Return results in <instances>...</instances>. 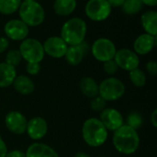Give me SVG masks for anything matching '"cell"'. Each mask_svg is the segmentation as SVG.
Here are the masks:
<instances>
[{
	"label": "cell",
	"instance_id": "1",
	"mask_svg": "<svg viewBox=\"0 0 157 157\" xmlns=\"http://www.w3.org/2000/svg\"><path fill=\"white\" fill-rule=\"evenodd\" d=\"M112 142L114 148L122 155H132L140 146L138 132L133 128L123 124L113 133Z\"/></svg>",
	"mask_w": 157,
	"mask_h": 157
},
{
	"label": "cell",
	"instance_id": "2",
	"mask_svg": "<svg viewBox=\"0 0 157 157\" xmlns=\"http://www.w3.org/2000/svg\"><path fill=\"white\" fill-rule=\"evenodd\" d=\"M108 130L98 118H89L85 121L82 127L84 142L90 147H100L108 139Z\"/></svg>",
	"mask_w": 157,
	"mask_h": 157
},
{
	"label": "cell",
	"instance_id": "3",
	"mask_svg": "<svg viewBox=\"0 0 157 157\" xmlns=\"http://www.w3.org/2000/svg\"><path fill=\"white\" fill-rule=\"evenodd\" d=\"M86 23L81 17H72L65 21L61 29V38L68 46L79 45L85 41Z\"/></svg>",
	"mask_w": 157,
	"mask_h": 157
},
{
	"label": "cell",
	"instance_id": "4",
	"mask_svg": "<svg viewBox=\"0 0 157 157\" xmlns=\"http://www.w3.org/2000/svg\"><path fill=\"white\" fill-rule=\"evenodd\" d=\"M19 19L28 27H37L43 23L45 19V11L43 6L37 1L21 2L18 8Z\"/></svg>",
	"mask_w": 157,
	"mask_h": 157
},
{
	"label": "cell",
	"instance_id": "5",
	"mask_svg": "<svg viewBox=\"0 0 157 157\" xmlns=\"http://www.w3.org/2000/svg\"><path fill=\"white\" fill-rule=\"evenodd\" d=\"M125 93V86L121 80L116 77H108L98 85V96L108 101H117Z\"/></svg>",
	"mask_w": 157,
	"mask_h": 157
},
{
	"label": "cell",
	"instance_id": "6",
	"mask_svg": "<svg viewBox=\"0 0 157 157\" xmlns=\"http://www.w3.org/2000/svg\"><path fill=\"white\" fill-rule=\"evenodd\" d=\"M22 59L27 63H40L45 55L42 43L32 38H26L19 45L18 49Z\"/></svg>",
	"mask_w": 157,
	"mask_h": 157
},
{
	"label": "cell",
	"instance_id": "7",
	"mask_svg": "<svg viewBox=\"0 0 157 157\" xmlns=\"http://www.w3.org/2000/svg\"><path fill=\"white\" fill-rule=\"evenodd\" d=\"M116 52L117 48L114 42L106 38H99L96 40L91 47V52L94 58L102 63L114 59Z\"/></svg>",
	"mask_w": 157,
	"mask_h": 157
},
{
	"label": "cell",
	"instance_id": "8",
	"mask_svg": "<svg viewBox=\"0 0 157 157\" xmlns=\"http://www.w3.org/2000/svg\"><path fill=\"white\" fill-rule=\"evenodd\" d=\"M111 10L108 0H88L85 6L86 17L93 21L106 20L110 16Z\"/></svg>",
	"mask_w": 157,
	"mask_h": 157
},
{
	"label": "cell",
	"instance_id": "9",
	"mask_svg": "<svg viewBox=\"0 0 157 157\" xmlns=\"http://www.w3.org/2000/svg\"><path fill=\"white\" fill-rule=\"evenodd\" d=\"M114 61L118 64L119 68L128 72L138 68L140 64V58L138 54L135 53L132 50L127 48L117 50L114 56Z\"/></svg>",
	"mask_w": 157,
	"mask_h": 157
},
{
	"label": "cell",
	"instance_id": "10",
	"mask_svg": "<svg viewBox=\"0 0 157 157\" xmlns=\"http://www.w3.org/2000/svg\"><path fill=\"white\" fill-rule=\"evenodd\" d=\"M27 119L24 114L17 110L9 111L5 117V125L6 129L17 135H21L26 132Z\"/></svg>",
	"mask_w": 157,
	"mask_h": 157
},
{
	"label": "cell",
	"instance_id": "11",
	"mask_svg": "<svg viewBox=\"0 0 157 157\" xmlns=\"http://www.w3.org/2000/svg\"><path fill=\"white\" fill-rule=\"evenodd\" d=\"M4 31L8 39L12 40L22 41L28 37L29 29L20 19H10L6 23Z\"/></svg>",
	"mask_w": 157,
	"mask_h": 157
},
{
	"label": "cell",
	"instance_id": "12",
	"mask_svg": "<svg viewBox=\"0 0 157 157\" xmlns=\"http://www.w3.org/2000/svg\"><path fill=\"white\" fill-rule=\"evenodd\" d=\"M99 121L104 127L110 132H115L124 124L121 113L113 108H106L100 112Z\"/></svg>",
	"mask_w": 157,
	"mask_h": 157
},
{
	"label": "cell",
	"instance_id": "13",
	"mask_svg": "<svg viewBox=\"0 0 157 157\" xmlns=\"http://www.w3.org/2000/svg\"><path fill=\"white\" fill-rule=\"evenodd\" d=\"M42 46L45 54L56 59L64 57V54L68 48V45L65 43V41L59 36L49 37L42 43Z\"/></svg>",
	"mask_w": 157,
	"mask_h": 157
},
{
	"label": "cell",
	"instance_id": "14",
	"mask_svg": "<svg viewBox=\"0 0 157 157\" xmlns=\"http://www.w3.org/2000/svg\"><path fill=\"white\" fill-rule=\"evenodd\" d=\"M26 132L33 141L41 140L48 132V123L41 117H34L28 121Z\"/></svg>",
	"mask_w": 157,
	"mask_h": 157
},
{
	"label": "cell",
	"instance_id": "15",
	"mask_svg": "<svg viewBox=\"0 0 157 157\" xmlns=\"http://www.w3.org/2000/svg\"><path fill=\"white\" fill-rule=\"evenodd\" d=\"M156 36L148 33L139 35L133 43V52L140 55H146L150 53L156 45Z\"/></svg>",
	"mask_w": 157,
	"mask_h": 157
},
{
	"label": "cell",
	"instance_id": "16",
	"mask_svg": "<svg viewBox=\"0 0 157 157\" xmlns=\"http://www.w3.org/2000/svg\"><path fill=\"white\" fill-rule=\"evenodd\" d=\"M86 48H87V45L85 41H83L79 45L68 46L66 52L64 54V58L66 62L71 65L80 64L86 52Z\"/></svg>",
	"mask_w": 157,
	"mask_h": 157
},
{
	"label": "cell",
	"instance_id": "17",
	"mask_svg": "<svg viewBox=\"0 0 157 157\" xmlns=\"http://www.w3.org/2000/svg\"><path fill=\"white\" fill-rule=\"evenodd\" d=\"M26 157H60L58 153L51 146L41 144H31L25 153Z\"/></svg>",
	"mask_w": 157,
	"mask_h": 157
},
{
	"label": "cell",
	"instance_id": "18",
	"mask_svg": "<svg viewBox=\"0 0 157 157\" xmlns=\"http://www.w3.org/2000/svg\"><path fill=\"white\" fill-rule=\"evenodd\" d=\"M12 85L17 93L24 96L30 95L35 89L34 82L32 81V79L29 76L24 75H17Z\"/></svg>",
	"mask_w": 157,
	"mask_h": 157
},
{
	"label": "cell",
	"instance_id": "19",
	"mask_svg": "<svg viewBox=\"0 0 157 157\" xmlns=\"http://www.w3.org/2000/svg\"><path fill=\"white\" fill-rule=\"evenodd\" d=\"M79 88L81 93L88 98H93L98 95V84L91 76L82 77L79 81Z\"/></svg>",
	"mask_w": 157,
	"mask_h": 157
},
{
	"label": "cell",
	"instance_id": "20",
	"mask_svg": "<svg viewBox=\"0 0 157 157\" xmlns=\"http://www.w3.org/2000/svg\"><path fill=\"white\" fill-rule=\"evenodd\" d=\"M141 23L145 33L153 36L157 35V12L155 10H149L144 13L141 17Z\"/></svg>",
	"mask_w": 157,
	"mask_h": 157
},
{
	"label": "cell",
	"instance_id": "21",
	"mask_svg": "<svg viewBox=\"0 0 157 157\" xmlns=\"http://www.w3.org/2000/svg\"><path fill=\"white\" fill-rule=\"evenodd\" d=\"M17 76L16 68L6 63H0V88L10 86Z\"/></svg>",
	"mask_w": 157,
	"mask_h": 157
},
{
	"label": "cell",
	"instance_id": "22",
	"mask_svg": "<svg viewBox=\"0 0 157 157\" xmlns=\"http://www.w3.org/2000/svg\"><path fill=\"white\" fill-rule=\"evenodd\" d=\"M76 0H55L53 10L56 15L61 17L69 16L76 8Z\"/></svg>",
	"mask_w": 157,
	"mask_h": 157
},
{
	"label": "cell",
	"instance_id": "23",
	"mask_svg": "<svg viewBox=\"0 0 157 157\" xmlns=\"http://www.w3.org/2000/svg\"><path fill=\"white\" fill-rule=\"evenodd\" d=\"M144 4L141 0H125L123 5L121 6L122 12L128 16H133L138 14L142 8Z\"/></svg>",
	"mask_w": 157,
	"mask_h": 157
},
{
	"label": "cell",
	"instance_id": "24",
	"mask_svg": "<svg viewBox=\"0 0 157 157\" xmlns=\"http://www.w3.org/2000/svg\"><path fill=\"white\" fill-rule=\"evenodd\" d=\"M21 5V0H0V13L11 15L16 13Z\"/></svg>",
	"mask_w": 157,
	"mask_h": 157
},
{
	"label": "cell",
	"instance_id": "25",
	"mask_svg": "<svg viewBox=\"0 0 157 157\" xmlns=\"http://www.w3.org/2000/svg\"><path fill=\"white\" fill-rule=\"evenodd\" d=\"M129 76H130V80L132 83V85L137 86V87H143L146 84V80H147L146 75L139 67L130 71Z\"/></svg>",
	"mask_w": 157,
	"mask_h": 157
},
{
	"label": "cell",
	"instance_id": "26",
	"mask_svg": "<svg viewBox=\"0 0 157 157\" xmlns=\"http://www.w3.org/2000/svg\"><path fill=\"white\" fill-rule=\"evenodd\" d=\"M22 61V57H21V54L19 52L18 50H16V49H13V50H10L6 55V63L13 66V67H17Z\"/></svg>",
	"mask_w": 157,
	"mask_h": 157
},
{
	"label": "cell",
	"instance_id": "27",
	"mask_svg": "<svg viewBox=\"0 0 157 157\" xmlns=\"http://www.w3.org/2000/svg\"><path fill=\"white\" fill-rule=\"evenodd\" d=\"M143 123H144L143 117L138 112H132L127 117V123L126 124L128 126L133 128L136 131H137V129L141 128V126L143 125Z\"/></svg>",
	"mask_w": 157,
	"mask_h": 157
},
{
	"label": "cell",
	"instance_id": "28",
	"mask_svg": "<svg viewBox=\"0 0 157 157\" xmlns=\"http://www.w3.org/2000/svg\"><path fill=\"white\" fill-rule=\"evenodd\" d=\"M107 101L103 99L100 96H96L95 98H91L90 101V108L92 110L96 112H101L104 109H106Z\"/></svg>",
	"mask_w": 157,
	"mask_h": 157
},
{
	"label": "cell",
	"instance_id": "29",
	"mask_svg": "<svg viewBox=\"0 0 157 157\" xmlns=\"http://www.w3.org/2000/svg\"><path fill=\"white\" fill-rule=\"evenodd\" d=\"M103 69H104V72L107 75H114L118 72L119 66L116 63V62L114 61V59H112V60H109V61H107V62L104 63Z\"/></svg>",
	"mask_w": 157,
	"mask_h": 157
},
{
	"label": "cell",
	"instance_id": "30",
	"mask_svg": "<svg viewBox=\"0 0 157 157\" xmlns=\"http://www.w3.org/2000/svg\"><path fill=\"white\" fill-rule=\"evenodd\" d=\"M26 71L29 75H36L40 71V63H27Z\"/></svg>",
	"mask_w": 157,
	"mask_h": 157
},
{
	"label": "cell",
	"instance_id": "31",
	"mask_svg": "<svg viewBox=\"0 0 157 157\" xmlns=\"http://www.w3.org/2000/svg\"><path fill=\"white\" fill-rule=\"evenodd\" d=\"M146 71L147 73L152 75L155 76L157 75V63L155 61H149L146 63Z\"/></svg>",
	"mask_w": 157,
	"mask_h": 157
},
{
	"label": "cell",
	"instance_id": "32",
	"mask_svg": "<svg viewBox=\"0 0 157 157\" xmlns=\"http://www.w3.org/2000/svg\"><path fill=\"white\" fill-rule=\"evenodd\" d=\"M9 46L8 39L6 37H0V53H3Z\"/></svg>",
	"mask_w": 157,
	"mask_h": 157
},
{
	"label": "cell",
	"instance_id": "33",
	"mask_svg": "<svg viewBox=\"0 0 157 157\" xmlns=\"http://www.w3.org/2000/svg\"><path fill=\"white\" fill-rule=\"evenodd\" d=\"M5 157H26L25 153L20 150H12L10 152L7 151Z\"/></svg>",
	"mask_w": 157,
	"mask_h": 157
},
{
	"label": "cell",
	"instance_id": "34",
	"mask_svg": "<svg viewBox=\"0 0 157 157\" xmlns=\"http://www.w3.org/2000/svg\"><path fill=\"white\" fill-rule=\"evenodd\" d=\"M7 153V146L3 140V138L0 136V157H5Z\"/></svg>",
	"mask_w": 157,
	"mask_h": 157
},
{
	"label": "cell",
	"instance_id": "35",
	"mask_svg": "<svg viewBox=\"0 0 157 157\" xmlns=\"http://www.w3.org/2000/svg\"><path fill=\"white\" fill-rule=\"evenodd\" d=\"M108 2L111 6V8H118V7H121L125 0H108Z\"/></svg>",
	"mask_w": 157,
	"mask_h": 157
},
{
	"label": "cell",
	"instance_id": "36",
	"mask_svg": "<svg viewBox=\"0 0 157 157\" xmlns=\"http://www.w3.org/2000/svg\"><path fill=\"white\" fill-rule=\"evenodd\" d=\"M151 123L153 125L154 128H156L157 127V109H154V111L152 112V115H151Z\"/></svg>",
	"mask_w": 157,
	"mask_h": 157
},
{
	"label": "cell",
	"instance_id": "37",
	"mask_svg": "<svg viewBox=\"0 0 157 157\" xmlns=\"http://www.w3.org/2000/svg\"><path fill=\"white\" fill-rule=\"evenodd\" d=\"M144 5L149 6H155L157 5V0H141Z\"/></svg>",
	"mask_w": 157,
	"mask_h": 157
},
{
	"label": "cell",
	"instance_id": "38",
	"mask_svg": "<svg viewBox=\"0 0 157 157\" xmlns=\"http://www.w3.org/2000/svg\"><path fill=\"white\" fill-rule=\"evenodd\" d=\"M74 157H91L89 155L86 154V153H83V152H78L75 155Z\"/></svg>",
	"mask_w": 157,
	"mask_h": 157
},
{
	"label": "cell",
	"instance_id": "39",
	"mask_svg": "<svg viewBox=\"0 0 157 157\" xmlns=\"http://www.w3.org/2000/svg\"><path fill=\"white\" fill-rule=\"evenodd\" d=\"M32 1H36V0H23V2H32Z\"/></svg>",
	"mask_w": 157,
	"mask_h": 157
}]
</instances>
